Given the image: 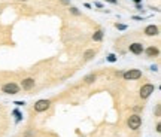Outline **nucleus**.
<instances>
[{
    "label": "nucleus",
    "mask_w": 161,
    "mask_h": 137,
    "mask_svg": "<svg viewBox=\"0 0 161 137\" xmlns=\"http://www.w3.org/2000/svg\"><path fill=\"white\" fill-rule=\"evenodd\" d=\"M122 76H124L125 81H134V79L142 77V72H140V70H137V68H133V70L124 72V73H122Z\"/></svg>",
    "instance_id": "nucleus-1"
},
{
    "label": "nucleus",
    "mask_w": 161,
    "mask_h": 137,
    "mask_svg": "<svg viewBox=\"0 0 161 137\" xmlns=\"http://www.w3.org/2000/svg\"><path fill=\"white\" fill-rule=\"evenodd\" d=\"M2 91L5 94H18L19 93V86L17 84H5L2 86Z\"/></svg>",
    "instance_id": "nucleus-2"
},
{
    "label": "nucleus",
    "mask_w": 161,
    "mask_h": 137,
    "mask_svg": "<svg viewBox=\"0 0 161 137\" xmlns=\"http://www.w3.org/2000/svg\"><path fill=\"white\" fill-rule=\"evenodd\" d=\"M140 124H142V118L139 115H131L128 118V127L131 130H137L140 127Z\"/></svg>",
    "instance_id": "nucleus-3"
},
{
    "label": "nucleus",
    "mask_w": 161,
    "mask_h": 137,
    "mask_svg": "<svg viewBox=\"0 0 161 137\" xmlns=\"http://www.w3.org/2000/svg\"><path fill=\"white\" fill-rule=\"evenodd\" d=\"M154 91H155V86L151 85V84H146V85H143L142 89H140V97H142V98H148Z\"/></svg>",
    "instance_id": "nucleus-4"
},
{
    "label": "nucleus",
    "mask_w": 161,
    "mask_h": 137,
    "mask_svg": "<svg viewBox=\"0 0 161 137\" xmlns=\"http://www.w3.org/2000/svg\"><path fill=\"white\" fill-rule=\"evenodd\" d=\"M49 100H39V102L34 104V110L36 112H43V110H46L48 107H49Z\"/></svg>",
    "instance_id": "nucleus-5"
},
{
    "label": "nucleus",
    "mask_w": 161,
    "mask_h": 137,
    "mask_svg": "<svg viewBox=\"0 0 161 137\" xmlns=\"http://www.w3.org/2000/svg\"><path fill=\"white\" fill-rule=\"evenodd\" d=\"M130 52H133V54H136V55L142 54V52H143V45L139 43V42L131 43V45H130Z\"/></svg>",
    "instance_id": "nucleus-6"
},
{
    "label": "nucleus",
    "mask_w": 161,
    "mask_h": 137,
    "mask_svg": "<svg viewBox=\"0 0 161 137\" xmlns=\"http://www.w3.org/2000/svg\"><path fill=\"white\" fill-rule=\"evenodd\" d=\"M21 85H23V89H32V88L34 86V79L33 77H27V79L23 81Z\"/></svg>",
    "instance_id": "nucleus-7"
},
{
    "label": "nucleus",
    "mask_w": 161,
    "mask_h": 137,
    "mask_svg": "<svg viewBox=\"0 0 161 137\" xmlns=\"http://www.w3.org/2000/svg\"><path fill=\"white\" fill-rule=\"evenodd\" d=\"M145 34L148 36H157L158 34V27L157 26H148L145 28Z\"/></svg>",
    "instance_id": "nucleus-8"
},
{
    "label": "nucleus",
    "mask_w": 161,
    "mask_h": 137,
    "mask_svg": "<svg viewBox=\"0 0 161 137\" xmlns=\"http://www.w3.org/2000/svg\"><path fill=\"white\" fill-rule=\"evenodd\" d=\"M103 36H104L103 30H97V31L93 34V40L94 42H100V40H103Z\"/></svg>",
    "instance_id": "nucleus-9"
},
{
    "label": "nucleus",
    "mask_w": 161,
    "mask_h": 137,
    "mask_svg": "<svg viewBox=\"0 0 161 137\" xmlns=\"http://www.w3.org/2000/svg\"><path fill=\"white\" fill-rule=\"evenodd\" d=\"M158 48H154V46H151V48H148V49H146V55H148V57H157V55H158Z\"/></svg>",
    "instance_id": "nucleus-10"
},
{
    "label": "nucleus",
    "mask_w": 161,
    "mask_h": 137,
    "mask_svg": "<svg viewBox=\"0 0 161 137\" xmlns=\"http://www.w3.org/2000/svg\"><path fill=\"white\" fill-rule=\"evenodd\" d=\"M94 54H95V52H94V49H88V51H87V52L84 54L85 60H91V58L94 57Z\"/></svg>",
    "instance_id": "nucleus-11"
},
{
    "label": "nucleus",
    "mask_w": 161,
    "mask_h": 137,
    "mask_svg": "<svg viewBox=\"0 0 161 137\" xmlns=\"http://www.w3.org/2000/svg\"><path fill=\"white\" fill-rule=\"evenodd\" d=\"M85 82H87V84H91V82H94V81H95V75H88V76H85V79H84Z\"/></svg>",
    "instance_id": "nucleus-12"
},
{
    "label": "nucleus",
    "mask_w": 161,
    "mask_h": 137,
    "mask_svg": "<svg viewBox=\"0 0 161 137\" xmlns=\"http://www.w3.org/2000/svg\"><path fill=\"white\" fill-rule=\"evenodd\" d=\"M108 61H110V63H115V61H117V55H115V54H109Z\"/></svg>",
    "instance_id": "nucleus-13"
},
{
    "label": "nucleus",
    "mask_w": 161,
    "mask_h": 137,
    "mask_svg": "<svg viewBox=\"0 0 161 137\" xmlns=\"http://www.w3.org/2000/svg\"><path fill=\"white\" fill-rule=\"evenodd\" d=\"M115 27H117L118 30H125V28H127V26H125V24H118V23L115 24Z\"/></svg>",
    "instance_id": "nucleus-14"
},
{
    "label": "nucleus",
    "mask_w": 161,
    "mask_h": 137,
    "mask_svg": "<svg viewBox=\"0 0 161 137\" xmlns=\"http://www.w3.org/2000/svg\"><path fill=\"white\" fill-rule=\"evenodd\" d=\"M14 115L17 116V121H21V118H23V115H21L18 110H14Z\"/></svg>",
    "instance_id": "nucleus-15"
},
{
    "label": "nucleus",
    "mask_w": 161,
    "mask_h": 137,
    "mask_svg": "<svg viewBox=\"0 0 161 137\" xmlns=\"http://www.w3.org/2000/svg\"><path fill=\"white\" fill-rule=\"evenodd\" d=\"M70 12H72L73 15H81V12H79L76 8H70Z\"/></svg>",
    "instance_id": "nucleus-16"
},
{
    "label": "nucleus",
    "mask_w": 161,
    "mask_h": 137,
    "mask_svg": "<svg viewBox=\"0 0 161 137\" xmlns=\"http://www.w3.org/2000/svg\"><path fill=\"white\" fill-rule=\"evenodd\" d=\"M60 2H61L63 5H69V3H70V0H60Z\"/></svg>",
    "instance_id": "nucleus-17"
},
{
    "label": "nucleus",
    "mask_w": 161,
    "mask_h": 137,
    "mask_svg": "<svg viewBox=\"0 0 161 137\" xmlns=\"http://www.w3.org/2000/svg\"><path fill=\"white\" fill-rule=\"evenodd\" d=\"M15 104H17V106H23V104H26V103L24 102H15Z\"/></svg>",
    "instance_id": "nucleus-18"
},
{
    "label": "nucleus",
    "mask_w": 161,
    "mask_h": 137,
    "mask_svg": "<svg viewBox=\"0 0 161 137\" xmlns=\"http://www.w3.org/2000/svg\"><path fill=\"white\" fill-rule=\"evenodd\" d=\"M106 2H109V3H112V5H115V3H117V0H106Z\"/></svg>",
    "instance_id": "nucleus-19"
},
{
    "label": "nucleus",
    "mask_w": 161,
    "mask_h": 137,
    "mask_svg": "<svg viewBox=\"0 0 161 137\" xmlns=\"http://www.w3.org/2000/svg\"><path fill=\"white\" fill-rule=\"evenodd\" d=\"M133 2H136V3H140V2H142V0H133Z\"/></svg>",
    "instance_id": "nucleus-20"
},
{
    "label": "nucleus",
    "mask_w": 161,
    "mask_h": 137,
    "mask_svg": "<svg viewBox=\"0 0 161 137\" xmlns=\"http://www.w3.org/2000/svg\"><path fill=\"white\" fill-rule=\"evenodd\" d=\"M21 2H26V0H21Z\"/></svg>",
    "instance_id": "nucleus-21"
}]
</instances>
